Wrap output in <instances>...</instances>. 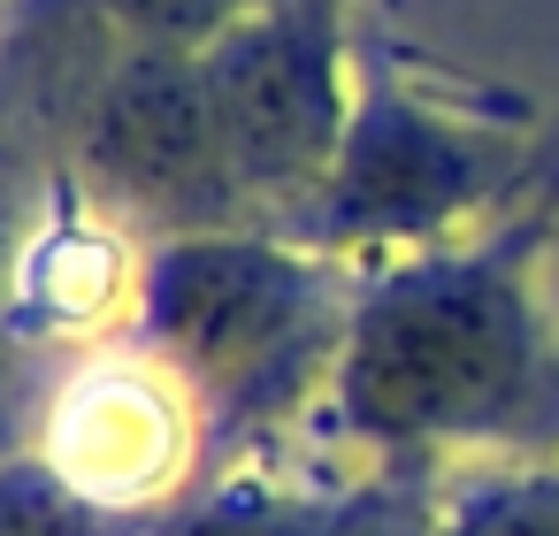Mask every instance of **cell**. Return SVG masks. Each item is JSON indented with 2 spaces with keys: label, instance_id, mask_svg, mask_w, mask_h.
Instances as JSON below:
<instances>
[{
  "label": "cell",
  "instance_id": "5b68a950",
  "mask_svg": "<svg viewBox=\"0 0 559 536\" xmlns=\"http://www.w3.org/2000/svg\"><path fill=\"white\" fill-rule=\"evenodd\" d=\"M490 184V162L467 139H444L437 123L406 108H376L345 131L322 192V230L337 246L360 238H429Z\"/></svg>",
  "mask_w": 559,
  "mask_h": 536
},
{
  "label": "cell",
  "instance_id": "ba28073f",
  "mask_svg": "<svg viewBox=\"0 0 559 536\" xmlns=\"http://www.w3.org/2000/svg\"><path fill=\"white\" fill-rule=\"evenodd\" d=\"M24 299L39 307L47 330H93L123 307V261L108 238L70 230V238H55V253H39L24 269Z\"/></svg>",
  "mask_w": 559,
  "mask_h": 536
},
{
  "label": "cell",
  "instance_id": "8992f818",
  "mask_svg": "<svg viewBox=\"0 0 559 536\" xmlns=\"http://www.w3.org/2000/svg\"><path fill=\"white\" fill-rule=\"evenodd\" d=\"M437 505L421 475H376V483H269V475H238L215 483L185 505H169L162 521H146V536H429Z\"/></svg>",
  "mask_w": 559,
  "mask_h": 536
},
{
  "label": "cell",
  "instance_id": "3957f363",
  "mask_svg": "<svg viewBox=\"0 0 559 536\" xmlns=\"http://www.w3.org/2000/svg\"><path fill=\"white\" fill-rule=\"evenodd\" d=\"M192 383L169 360H100L55 406L39 460L123 521H162L192 475Z\"/></svg>",
  "mask_w": 559,
  "mask_h": 536
},
{
  "label": "cell",
  "instance_id": "6da1fadb",
  "mask_svg": "<svg viewBox=\"0 0 559 536\" xmlns=\"http://www.w3.org/2000/svg\"><path fill=\"white\" fill-rule=\"evenodd\" d=\"M330 414L376 460H551L559 353L528 291V230L383 276L330 368Z\"/></svg>",
  "mask_w": 559,
  "mask_h": 536
},
{
  "label": "cell",
  "instance_id": "7a4b0ae2",
  "mask_svg": "<svg viewBox=\"0 0 559 536\" xmlns=\"http://www.w3.org/2000/svg\"><path fill=\"white\" fill-rule=\"evenodd\" d=\"M139 314L154 360H169L192 383V398H230V406L284 398L322 345H345L337 299L314 261L215 230H192L146 269Z\"/></svg>",
  "mask_w": 559,
  "mask_h": 536
},
{
  "label": "cell",
  "instance_id": "277c9868",
  "mask_svg": "<svg viewBox=\"0 0 559 536\" xmlns=\"http://www.w3.org/2000/svg\"><path fill=\"white\" fill-rule=\"evenodd\" d=\"M85 146H93V169H100L108 200H123V207H139V215L223 223V215L246 200L200 70L154 62V70L123 78V85L100 100Z\"/></svg>",
  "mask_w": 559,
  "mask_h": 536
},
{
  "label": "cell",
  "instance_id": "52a82bcc",
  "mask_svg": "<svg viewBox=\"0 0 559 536\" xmlns=\"http://www.w3.org/2000/svg\"><path fill=\"white\" fill-rule=\"evenodd\" d=\"M429 536H559V452L506 460L498 475L467 483L452 505H437Z\"/></svg>",
  "mask_w": 559,
  "mask_h": 536
}]
</instances>
